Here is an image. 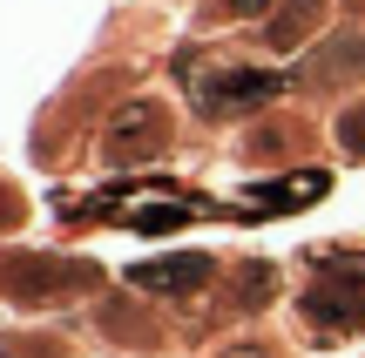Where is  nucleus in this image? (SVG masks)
Returning <instances> with one entry per match:
<instances>
[{
    "mask_svg": "<svg viewBox=\"0 0 365 358\" xmlns=\"http://www.w3.org/2000/svg\"><path fill=\"white\" fill-rule=\"evenodd\" d=\"M95 270L88 264H61V257H41V251H21V257H0V291L14 305H54L68 291H88Z\"/></svg>",
    "mask_w": 365,
    "mask_h": 358,
    "instance_id": "obj_1",
    "label": "nucleus"
},
{
    "mask_svg": "<svg viewBox=\"0 0 365 358\" xmlns=\"http://www.w3.org/2000/svg\"><path fill=\"white\" fill-rule=\"evenodd\" d=\"M163 142H170V115H163V102H149V95L122 102V115L108 122V162H122V169L163 156Z\"/></svg>",
    "mask_w": 365,
    "mask_h": 358,
    "instance_id": "obj_2",
    "label": "nucleus"
},
{
    "mask_svg": "<svg viewBox=\"0 0 365 358\" xmlns=\"http://www.w3.org/2000/svg\"><path fill=\"white\" fill-rule=\"evenodd\" d=\"M277 88H284L277 75H257V68H223V75H203V81H196V108H203L210 122H217V115H250V108H264Z\"/></svg>",
    "mask_w": 365,
    "mask_h": 358,
    "instance_id": "obj_3",
    "label": "nucleus"
},
{
    "mask_svg": "<svg viewBox=\"0 0 365 358\" xmlns=\"http://www.w3.org/2000/svg\"><path fill=\"white\" fill-rule=\"evenodd\" d=\"M304 311H312L318 325H339V332H359V325H365V257H359L352 284H339L331 257L318 251V284L304 291Z\"/></svg>",
    "mask_w": 365,
    "mask_h": 358,
    "instance_id": "obj_4",
    "label": "nucleus"
},
{
    "mask_svg": "<svg viewBox=\"0 0 365 358\" xmlns=\"http://www.w3.org/2000/svg\"><path fill=\"white\" fill-rule=\"evenodd\" d=\"M129 284L135 291H203L210 284V257L203 251H182V257H163V264H135L129 270Z\"/></svg>",
    "mask_w": 365,
    "mask_h": 358,
    "instance_id": "obj_5",
    "label": "nucleus"
},
{
    "mask_svg": "<svg viewBox=\"0 0 365 358\" xmlns=\"http://www.w3.org/2000/svg\"><path fill=\"white\" fill-rule=\"evenodd\" d=\"M312 21H318V0H298L291 14H277V21H271V48H298V34Z\"/></svg>",
    "mask_w": 365,
    "mask_h": 358,
    "instance_id": "obj_6",
    "label": "nucleus"
},
{
    "mask_svg": "<svg viewBox=\"0 0 365 358\" xmlns=\"http://www.w3.org/2000/svg\"><path fill=\"white\" fill-rule=\"evenodd\" d=\"M271 291H277V270L271 264H244V270H237V305H264Z\"/></svg>",
    "mask_w": 365,
    "mask_h": 358,
    "instance_id": "obj_7",
    "label": "nucleus"
},
{
    "mask_svg": "<svg viewBox=\"0 0 365 358\" xmlns=\"http://www.w3.org/2000/svg\"><path fill=\"white\" fill-rule=\"evenodd\" d=\"M339 149H345V156H365V102L339 115Z\"/></svg>",
    "mask_w": 365,
    "mask_h": 358,
    "instance_id": "obj_8",
    "label": "nucleus"
},
{
    "mask_svg": "<svg viewBox=\"0 0 365 358\" xmlns=\"http://www.w3.org/2000/svg\"><path fill=\"white\" fill-rule=\"evenodd\" d=\"M223 7H230V14H264L271 0H223Z\"/></svg>",
    "mask_w": 365,
    "mask_h": 358,
    "instance_id": "obj_9",
    "label": "nucleus"
},
{
    "mask_svg": "<svg viewBox=\"0 0 365 358\" xmlns=\"http://www.w3.org/2000/svg\"><path fill=\"white\" fill-rule=\"evenodd\" d=\"M223 358H271V352H264V345H237V352L223 345Z\"/></svg>",
    "mask_w": 365,
    "mask_h": 358,
    "instance_id": "obj_10",
    "label": "nucleus"
}]
</instances>
